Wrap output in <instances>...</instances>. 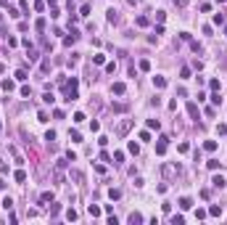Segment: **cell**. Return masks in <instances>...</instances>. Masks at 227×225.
I'll return each mask as SVG.
<instances>
[{
  "mask_svg": "<svg viewBox=\"0 0 227 225\" xmlns=\"http://www.w3.org/2000/svg\"><path fill=\"white\" fill-rule=\"evenodd\" d=\"M111 90L116 93V95H124V90H127V85H124V82H114V87H111Z\"/></svg>",
  "mask_w": 227,
  "mask_h": 225,
  "instance_id": "6da1fadb",
  "label": "cell"
},
{
  "mask_svg": "<svg viewBox=\"0 0 227 225\" xmlns=\"http://www.w3.org/2000/svg\"><path fill=\"white\" fill-rule=\"evenodd\" d=\"M13 180H16V183H24V180H26V172L24 170H16V172H13Z\"/></svg>",
  "mask_w": 227,
  "mask_h": 225,
  "instance_id": "7a4b0ae2",
  "label": "cell"
},
{
  "mask_svg": "<svg viewBox=\"0 0 227 225\" xmlns=\"http://www.w3.org/2000/svg\"><path fill=\"white\" fill-rule=\"evenodd\" d=\"M180 207H182V209H190V207H193V201H190L188 196H182V199H180Z\"/></svg>",
  "mask_w": 227,
  "mask_h": 225,
  "instance_id": "3957f363",
  "label": "cell"
},
{
  "mask_svg": "<svg viewBox=\"0 0 227 225\" xmlns=\"http://www.w3.org/2000/svg\"><path fill=\"white\" fill-rule=\"evenodd\" d=\"M87 212H90V217H98V215H100V207L90 204V207H87Z\"/></svg>",
  "mask_w": 227,
  "mask_h": 225,
  "instance_id": "277c9868",
  "label": "cell"
},
{
  "mask_svg": "<svg viewBox=\"0 0 227 225\" xmlns=\"http://www.w3.org/2000/svg\"><path fill=\"white\" fill-rule=\"evenodd\" d=\"M211 183H214V188H225V178H222V175H217Z\"/></svg>",
  "mask_w": 227,
  "mask_h": 225,
  "instance_id": "5b68a950",
  "label": "cell"
},
{
  "mask_svg": "<svg viewBox=\"0 0 227 225\" xmlns=\"http://www.w3.org/2000/svg\"><path fill=\"white\" fill-rule=\"evenodd\" d=\"M203 148H206V151H217V140H206Z\"/></svg>",
  "mask_w": 227,
  "mask_h": 225,
  "instance_id": "8992f818",
  "label": "cell"
},
{
  "mask_svg": "<svg viewBox=\"0 0 227 225\" xmlns=\"http://www.w3.org/2000/svg\"><path fill=\"white\" fill-rule=\"evenodd\" d=\"M153 85L156 87H166V79H164V77H153Z\"/></svg>",
  "mask_w": 227,
  "mask_h": 225,
  "instance_id": "52a82bcc",
  "label": "cell"
},
{
  "mask_svg": "<svg viewBox=\"0 0 227 225\" xmlns=\"http://www.w3.org/2000/svg\"><path fill=\"white\" fill-rule=\"evenodd\" d=\"M0 87H3L6 93H11L13 90V82H11V79H3V85H0Z\"/></svg>",
  "mask_w": 227,
  "mask_h": 225,
  "instance_id": "ba28073f",
  "label": "cell"
},
{
  "mask_svg": "<svg viewBox=\"0 0 227 225\" xmlns=\"http://www.w3.org/2000/svg\"><path fill=\"white\" fill-rule=\"evenodd\" d=\"M188 114H190V117H198V106H195V103H188Z\"/></svg>",
  "mask_w": 227,
  "mask_h": 225,
  "instance_id": "9c48e42d",
  "label": "cell"
},
{
  "mask_svg": "<svg viewBox=\"0 0 227 225\" xmlns=\"http://www.w3.org/2000/svg\"><path fill=\"white\" fill-rule=\"evenodd\" d=\"M69 138H72V140H74V143H82V135H79V132H77V130H74V132H69Z\"/></svg>",
  "mask_w": 227,
  "mask_h": 225,
  "instance_id": "30bf717a",
  "label": "cell"
},
{
  "mask_svg": "<svg viewBox=\"0 0 227 225\" xmlns=\"http://www.w3.org/2000/svg\"><path fill=\"white\" fill-rule=\"evenodd\" d=\"M209 215H214V217H219V215H222V207H209Z\"/></svg>",
  "mask_w": 227,
  "mask_h": 225,
  "instance_id": "8fae6325",
  "label": "cell"
},
{
  "mask_svg": "<svg viewBox=\"0 0 227 225\" xmlns=\"http://www.w3.org/2000/svg\"><path fill=\"white\" fill-rule=\"evenodd\" d=\"M127 148H130V154H137V151H140V146H137L135 140H130V146H127Z\"/></svg>",
  "mask_w": 227,
  "mask_h": 225,
  "instance_id": "7c38bea8",
  "label": "cell"
},
{
  "mask_svg": "<svg viewBox=\"0 0 227 225\" xmlns=\"http://www.w3.org/2000/svg\"><path fill=\"white\" fill-rule=\"evenodd\" d=\"M3 209H13V201H11V199H8V196L3 199Z\"/></svg>",
  "mask_w": 227,
  "mask_h": 225,
  "instance_id": "4fadbf2b",
  "label": "cell"
},
{
  "mask_svg": "<svg viewBox=\"0 0 227 225\" xmlns=\"http://www.w3.org/2000/svg\"><path fill=\"white\" fill-rule=\"evenodd\" d=\"M108 196H111V199H122V191H116V188H111V191H108Z\"/></svg>",
  "mask_w": 227,
  "mask_h": 225,
  "instance_id": "5bb4252c",
  "label": "cell"
},
{
  "mask_svg": "<svg viewBox=\"0 0 227 225\" xmlns=\"http://www.w3.org/2000/svg\"><path fill=\"white\" fill-rule=\"evenodd\" d=\"M40 201H53V193H50V191H45L42 196H40Z\"/></svg>",
  "mask_w": 227,
  "mask_h": 225,
  "instance_id": "9a60e30c",
  "label": "cell"
},
{
  "mask_svg": "<svg viewBox=\"0 0 227 225\" xmlns=\"http://www.w3.org/2000/svg\"><path fill=\"white\" fill-rule=\"evenodd\" d=\"M16 79H19V82H24V79H26V72H24V69H19V72H16Z\"/></svg>",
  "mask_w": 227,
  "mask_h": 225,
  "instance_id": "2e32d148",
  "label": "cell"
},
{
  "mask_svg": "<svg viewBox=\"0 0 227 225\" xmlns=\"http://www.w3.org/2000/svg\"><path fill=\"white\" fill-rule=\"evenodd\" d=\"M172 223H174V225H182V223H185V217H182V215H174V217H172Z\"/></svg>",
  "mask_w": 227,
  "mask_h": 225,
  "instance_id": "e0dca14e",
  "label": "cell"
},
{
  "mask_svg": "<svg viewBox=\"0 0 227 225\" xmlns=\"http://www.w3.org/2000/svg\"><path fill=\"white\" fill-rule=\"evenodd\" d=\"M66 220H69V223H72V220H77V212L69 209V212H66Z\"/></svg>",
  "mask_w": 227,
  "mask_h": 225,
  "instance_id": "ac0fdd59",
  "label": "cell"
},
{
  "mask_svg": "<svg viewBox=\"0 0 227 225\" xmlns=\"http://www.w3.org/2000/svg\"><path fill=\"white\" fill-rule=\"evenodd\" d=\"M130 223H143V217H140V215H135V212H132V215H130Z\"/></svg>",
  "mask_w": 227,
  "mask_h": 225,
  "instance_id": "d6986e66",
  "label": "cell"
},
{
  "mask_svg": "<svg viewBox=\"0 0 227 225\" xmlns=\"http://www.w3.org/2000/svg\"><path fill=\"white\" fill-rule=\"evenodd\" d=\"M180 74H182V79H190V69H188V66H182V72H180Z\"/></svg>",
  "mask_w": 227,
  "mask_h": 225,
  "instance_id": "ffe728a7",
  "label": "cell"
},
{
  "mask_svg": "<svg viewBox=\"0 0 227 225\" xmlns=\"http://www.w3.org/2000/svg\"><path fill=\"white\" fill-rule=\"evenodd\" d=\"M137 26H148V19H145V16H137Z\"/></svg>",
  "mask_w": 227,
  "mask_h": 225,
  "instance_id": "44dd1931",
  "label": "cell"
},
{
  "mask_svg": "<svg viewBox=\"0 0 227 225\" xmlns=\"http://www.w3.org/2000/svg\"><path fill=\"white\" fill-rule=\"evenodd\" d=\"M42 101H45V103H53L56 98H53V93H45V95H42Z\"/></svg>",
  "mask_w": 227,
  "mask_h": 225,
  "instance_id": "7402d4cb",
  "label": "cell"
},
{
  "mask_svg": "<svg viewBox=\"0 0 227 225\" xmlns=\"http://www.w3.org/2000/svg\"><path fill=\"white\" fill-rule=\"evenodd\" d=\"M177 6H188V0H177Z\"/></svg>",
  "mask_w": 227,
  "mask_h": 225,
  "instance_id": "603a6c76",
  "label": "cell"
}]
</instances>
